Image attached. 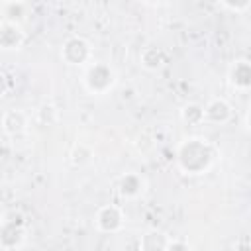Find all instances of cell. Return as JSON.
Instances as JSON below:
<instances>
[{"label":"cell","instance_id":"1","mask_svg":"<svg viewBox=\"0 0 251 251\" xmlns=\"http://www.w3.org/2000/svg\"><path fill=\"white\" fill-rule=\"evenodd\" d=\"M216 159V149L206 137H186L176 149V161L180 171L186 175H200L212 167Z\"/></svg>","mask_w":251,"mask_h":251},{"label":"cell","instance_id":"2","mask_svg":"<svg viewBox=\"0 0 251 251\" xmlns=\"http://www.w3.org/2000/svg\"><path fill=\"white\" fill-rule=\"evenodd\" d=\"M116 80H118L116 71L108 63H100V61L90 63L82 73V84L86 92L92 96L108 94L116 86Z\"/></svg>","mask_w":251,"mask_h":251},{"label":"cell","instance_id":"3","mask_svg":"<svg viewBox=\"0 0 251 251\" xmlns=\"http://www.w3.org/2000/svg\"><path fill=\"white\" fill-rule=\"evenodd\" d=\"M61 59L71 67H88L92 63V47L84 37L73 35L63 43Z\"/></svg>","mask_w":251,"mask_h":251},{"label":"cell","instance_id":"4","mask_svg":"<svg viewBox=\"0 0 251 251\" xmlns=\"http://www.w3.org/2000/svg\"><path fill=\"white\" fill-rule=\"evenodd\" d=\"M124 212L120 206H114V204H108V206H102L96 210L94 214V226L98 231L102 233H116L124 227Z\"/></svg>","mask_w":251,"mask_h":251},{"label":"cell","instance_id":"5","mask_svg":"<svg viewBox=\"0 0 251 251\" xmlns=\"http://www.w3.org/2000/svg\"><path fill=\"white\" fill-rule=\"evenodd\" d=\"M25 239V226L20 214L14 212V220H10V214H4L2 220V245L4 249H18Z\"/></svg>","mask_w":251,"mask_h":251},{"label":"cell","instance_id":"6","mask_svg":"<svg viewBox=\"0 0 251 251\" xmlns=\"http://www.w3.org/2000/svg\"><path fill=\"white\" fill-rule=\"evenodd\" d=\"M25 41V33L20 24L0 22V47L2 51H18Z\"/></svg>","mask_w":251,"mask_h":251},{"label":"cell","instance_id":"7","mask_svg":"<svg viewBox=\"0 0 251 251\" xmlns=\"http://www.w3.org/2000/svg\"><path fill=\"white\" fill-rule=\"evenodd\" d=\"M231 118V106L224 98H214L204 106V120L214 126L227 124Z\"/></svg>","mask_w":251,"mask_h":251},{"label":"cell","instance_id":"8","mask_svg":"<svg viewBox=\"0 0 251 251\" xmlns=\"http://www.w3.org/2000/svg\"><path fill=\"white\" fill-rule=\"evenodd\" d=\"M227 78H229V84L237 90L251 88V61H245V59L233 61L227 71Z\"/></svg>","mask_w":251,"mask_h":251},{"label":"cell","instance_id":"9","mask_svg":"<svg viewBox=\"0 0 251 251\" xmlns=\"http://www.w3.org/2000/svg\"><path fill=\"white\" fill-rule=\"evenodd\" d=\"M173 237L161 229H149L139 239V251H167Z\"/></svg>","mask_w":251,"mask_h":251},{"label":"cell","instance_id":"10","mask_svg":"<svg viewBox=\"0 0 251 251\" xmlns=\"http://www.w3.org/2000/svg\"><path fill=\"white\" fill-rule=\"evenodd\" d=\"M25 127H27V116L22 110H8L2 116V129L6 135L16 137L18 133L25 131Z\"/></svg>","mask_w":251,"mask_h":251},{"label":"cell","instance_id":"11","mask_svg":"<svg viewBox=\"0 0 251 251\" xmlns=\"http://www.w3.org/2000/svg\"><path fill=\"white\" fill-rule=\"evenodd\" d=\"M118 190L124 198H135L143 192V178L135 173H127L120 178V184H118Z\"/></svg>","mask_w":251,"mask_h":251},{"label":"cell","instance_id":"12","mask_svg":"<svg viewBox=\"0 0 251 251\" xmlns=\"http://www.w3.org/2000/svg\"><path fill=\"white\" fill-rule=\"evenodd\" d=\"M0 10H2V22L22 24L24 16H27L29 6L25 2H2Z\"/></svg>","mask_w":251,"mask_h":251},{"label":"cell","instance_id":"13","mask_svg":"<svg viewBox=\"0 0 251 251\" xmlns=\"http://www.w3.org/2000/svg\"><path fill=\"white\" fill-rule=\"evenodd\" d=\"M139 63H141V67L147 69V71H159V69L165 65V53H163L159 47L149 45V47H145V49L141 51Z\"/></svg>","mask_w":251,"mask_h":251},{"label":"cell","instance_id":"14","mask_svg":"<svg viewBox=\"0 0 251 251\" xmlns=\"http://www.w3.org/2000/svg\"><path fill=\"white\" fill-rule=\"evenodd\" d=\"M180 118L182 122H186L188 126H198V124H204V106L192 102V104H186L182 110H180Z\"/></svg>","mask_w":251,"mask_h":251},{"label":"cell","instance_id":"15","mask_svg":"<svg viewBox=\"0 0 251 251\" xmlns=\"http://www.w3.org/2000/svg\"><path fill=\"white\" fill-rule=\"evenodd\" d=\"M167 251H192V247L182 239H171Z\"/></svg>","mask_w":251,"mask_h":251},{"label":"cell","instance_id":"16","mask_svg":"<svg viewBox=\"0 0 251 251\" xmlns=\"http://www.w3.org/2000/svg\"><path fill=\"white\" fill-rule=\"evenodd\" d=\"M245 124H247V127L251 129V108H249V112H247V116H245Z\"/></svg>","mask_w":251,"mask_h":251}]
</instances>
